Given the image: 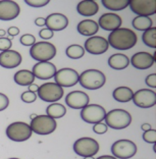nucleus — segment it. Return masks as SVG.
<instances>
[{"label":"nucleus","instance_id":"obj_9","mask_svg":"<svg viewBox=\"0 0 156 159\" xmlns=\"http://www.w3.org/2000/svg\"><path fill=\"white\" fill-rule=\"evenodd\" d=\"M37 92L39 98L45 102L56 103L63 97V88L55 83H45L39 86Z\"/></svg>","mask_w":156,"mask_h":159},{"label":"nucleus","instance_id":"obj_2","mask_svg":"<svg viewBox=\"0 0 156 159\" xmlns=\"http://www.w3.org/2000/svg\"><path fill=\"white\" fill-rule=\"evenodd\" d=\"M83 88L88 90L100 89L106 83V77L101 70H87L79 75V82Z\"/></svg>","mask_w":156,"mask_h":159},{"label":"nucleus","instance_id":"obj_40","mask_svg":"<svg viewBox=\"0 0 156 159\" xmlns=\"http://www.w3.org/2000/svg\"><path fill=\"white\" fill-rule=\"evenodd\" d=\"M53 35H54L53 32H52V31H50L49 29H47V28L42 29V30L39 32V36H40V37H41L42 39H44V40L51 39V38L53 37Z\"/></svg>","mask_w":156,"mask_h":159},{"label":"nucleus","instance_id":"obj_30","mask_svg":"<svg viewBox=\"0 0 156 159\" xmlns=\"http://www.w3.org/2000/svg\"><path fill=\"white\" fill-rule=\"evenodd\" d=\"M142 40L145 45L150 48H156V28L151 27L143 33Z\"/></svg>","mask_w":156,"mask_h":159},{"label":"nucleus","instance_id":"obj_27","mask_svg":"<svg viewBox=\"0 0 156 159\" xmlns=\"http://www.w3.org/2000/svg\"><path fill=\"white\" fill-rule=\"evenodd\" d=\"M46 115H48L53 119L60 118L67 113V108L60 103H51L46 108Z\"/></svg>","mask_w":156,"mask_h":159},{"label":"nucleus","instance_id":"obj_50","mask_svg":"<svg viewBox=\"0 0 156 159\" xmlns=\"http://www.w3.org/2000/svg\"><path fill=\"white\" fill-rule=\"evenodd\" d=\"M8 159H20V158H16V157H11V158H8Z\"/></svg>","mask_w":156,"mask_h":159},{"label":"nucleus","instance_id":"obj_41","mask_svg":"<svg viewBox=\"0 0 156 159\" xmlns=\"http://www.w3.org/2000/svg\"><path fill=\"white\" fill-rule=\"evenodd\" d=\"M7 33H8V36L16 37V35L20 34V29L17 27H9L8 29H7Z\"/></svg>","mask_w":156,"mask_h":159},{"label":"nucleus","instance_id":"obj_20","mask_svg":"<svg viewBox=\"0 0 156 159\" xmlns=\"http://www.w3.org/2000/svg\"><path fill=\"white\" fill-rule=\"evenodd\" d=\"M68 25V19L62 13H51L45 19V26L50 31H62Z\"/></svg>","mask_w":156,"mask_h":159},{"label":"nucleus","instance_id":"obj_26","mask_svg":"<svg viewBox=\"0 0 156 159\" xmlns=\"http://www.w3.org/2000/svg\"><path fill=\"white\" fill-rule=\"evenodd\" d=\"M134 95L133 90L129 88V87H117V89L113 90L112 92V97L114 100H117V102H129L130 100H132Z\"/></svg>","mask_w":156,"mask_h":159},{"label":"nucleus","instance_id":"obj_6","mask_svg":"<svg viewBox=\"0 0 156 159\" xmlns=\"http://www.w3.org/2000/svg\"><path fill=\"white\" fill-rule=\"evenodd\" d=\"M32 129L30 125L23 121H16L6 128V136L13 142H25L32 137Z\"/></svg>","mask_w":156,"mask_h":159},{"label":"nucleus","instance_id":"obj_34","mask_svg":"<svg viewBox=\"0 0 156 159\" xmlns=\"http://www.w3.org/2000/svg\"><path fill=\"white\" fill-rule=\"evenodd\" d=\"M21 99L23 100L25 103H33L37 99V95H36V93L26 91L21 95Z\"/></svg>","mask_w":156,"mask_h":159},{"label":"nucleus","instance_id":"obj_36","mask_svg":"<svg viewBox=\"0 0 156 159\" xmlns=\"http://www.w3.org/2000/svg\"><path fill=\"white\" fill-rule=\"evenodd\" d=\"M12 46V43L10 40H8L6 37H2L0 38V51H7V50H10Z\"/></svg>","mask_w":156,"mask_h":159},{"label":"nucleus","instance_id":"obj_32","mask_svg":"<svg viewBox=\"0 0 156 159\" xmlns=\"http://www.w3.org/2000/svg\"><path fill=\"white\" fill-rule=\"evenodd\" d=\"M143 140L149 144H155L156 142V129H149L143 133Z\"/></svg>","mask_w":156,"mask_h":159},{"label":"nucleus","instance_id":"obj_43","mask_svg":"<svg viewBox=\"0 0 156 159\" xmlns=\"http://www.w3.org/2000/svg\"><path fill=\"white\" fill-rule=\"evenodd\" d=\"M38 89H39V86L36 85V84H32V85L29 86V91H30V92L35 93V92L38 91Z\"/></svg>","mask_w":156,"mask_h":159},{"label":"nucleus","instance_id":"obj_35","mask_svg":"<svg viewBox=\"0 0 156 159\" xmlns=\"http://www.w3.org/2000/svg\"><path fill=\"white\" fill-rule=\"evenodd\" d=\"M28 5L32 7H43L50 2L49 0H25Z\"/></svg>","mask_w":156,"mask_h":159},{"label":"nucleus","instance_id":"obj_8","mask_svg":"<svg viewBox=\"0 0 156 159\" xmlns=\"http://www.w3.org/2000/svg\"><path fill=\"white\" fill-rule=\"evenodd\" d=\"M72 148L76 154H78L79 156L93 157L99 151V144L95 139L84 137L76 141Z\"/></svg>","mask_w":156,"mask_h":159},{"label":"nucleus","instance_id":"obj_28","mask_svg":"<svg viewBox=\"0 0 156 159\" xmlns=\"http://www.w3.org/2000/svg\"><path fill=\"white\" fill-rule=\"evenodd\" d=\"M105 8L112 11H119L129 6V0H102Z\"/></svg>","mask_w":156,"mask_h":159},{"label":"nucleus","instance_id":"obj_3","mask_svg":"<svg viewBox=\"0 0 156 159\" xmlns=\"http://www.w3.org/2000/svg\"><path fill=\"white\" fill-rule=\"evenodd\" d=\"M105 124L113 129H124L132 122V115L125 109H112L105 115Z\"/></svg>","mask_w":156,"mask_h":159},{"label":"nucleus","instance_id":"obj_19","mask_svg":"<svg viewBox=\"0 0 156 159\" xmlns=\"http://www.w3.org/2000/svg\"><path fill=\"white\" fill-rule=\"evenodd\" d=\"M21 53L16 50H7L0 53V66L4 68H14L17 67L21 63Z\"/></svg>","mask_w":156,"mask_h":159},{"label":"nucleus","instance_id":"obj_17","mask_svg":"<svg viewBox=\"0 0 156 159\" xmlns=\"http://www.w3.org/2000/svg\"><path fill=\"white\" fill-rule=\"evenodd\" d=\"M35 78L40 80H49L54 77L56 73V66L50 61H45V62H38L33 66L32 70Z\"/></svg>","mask_w":156,"mask_h":159},{"label":"nucleus","instance_id":"obj_4","mask_svg":"<svg viewBox=\"0 0 156 159\" xmlns=\"http://www.w3.org/2000/svg\"><path fill=\"white\" fill-rule=\"evenodd\" d=\"M30 55L38 62H45L53 59L56 55V47L52 43L41 41L35 43L30 49Z\"/></svg>","mask_w":156,"mask_h":159},{"label":"nucleus","instance_id":"obj_24","mask_svg":"<svg viewBox=\"0 0 156 159\" xmlns=\"http://www.w3.org/2000/svg\"><path fill=\"white\" fill-rule=\"evenodd\" d=\"M130 59L129 57L122 53H115L108 58V66L117 70H125L129 66Z\"/></svg>","mask_w":156,"mask_h":159},{"label":"nucleus","instance_id":"obj_13","mask_svg":"<svg viewBox=\"0 0 156 159\" xmlns=\"http://www.w3.org/2000/svg\"><path fill=\"white\" fill-rule=\"evenodd\" d=\"M132 100L140 108H150L156 104V94L150 89H141L134 93Z\"/></svg>","mask_w":156,"mask_h":159},{"label":"nucleus","instance_id":"obj_37","mask_svg":"<svg viewBox=\"0 0 156 159\" xmlns=\"http://www.w3.org/2000/svg\"><path fill=\"white\" fill-rule=\"evenodd\" d=\"M107 129H108V126L106 125V124H104V122H98V124L94 125V126H93L94 133L98 134V135L105 134L107 132Z\"/></svg>","mask_w":156,"mask_h":159},{"label":"nucleus","instance_id":"obj_47","mask_svg":"<svg viewBox=\"0 0 156 159\" xmlns=\"http://www.w3.org/2000/svg\"><path fill=\"white\" fill-rule=\"evenodd\" d=\"M36 116H37V114H36V113H33V114H31V115H30V119L32 120V119H34Z\"/></svg>","mask_w":156,"mask_h":159},{"label":"nucleus","instance_id":"obj_31","mask_svg":"<svg viewBox=\"0 0 156 159\" xmlns=\"http://www.w3.org/2000/svg\"><path fill=\"white\" fill-rule=\"evenodd\" d=\"M65 54L68 58L71 59H80L81 57L84 56L85 54V49L84 47L78 44H72L70 45L65 50Z\"/></svg>","mask_w":156,"mask_h":159},{"label":"nucleus","instance_id":"obj_42","mask_svg":"<svg viewBox=\"0 0 156 159\" xmlns=\"http://www.w3.org/2000/svg\"><path fill=\"white\" fill-rule=\"evenodd\" d=\"M35 25L38 27H44L45 26V19H43V17H38V19H36Z\"/></svg>","mask_w":156,"mask_h":159},{"label":"nucleus","instance_id":"obj_16","mask_svg":"<svg viewBox=\"0 0 156 159\" xmlns=\"http://www.w3.org/2000/svg\"><path fill=\"white\" fill-rule=\"evenodd\" d=\"M122 17L113 12H107L102 14L100 16L99 21H98L99 28H102L103 30L109 32L117 30V29L122 27Z\"/></svg>","mask_w":156,"mask_h":159},{"label":"nucleus","instance_id":"obj_5","mask_svg":"<svg viewBox=\"0 0 156 159\" xmlns=\"http://www.w3.org/2000/svg\"><path fill=\"white\" fill-rule=\"evenodd\" d=\"M30 128L33 133L37 135H50L57 128V124L55 119L51 118L48 115H37L34 119L31 120Z\"/></svg>","mask_w":156,"mask_h":159},{"label":"nucleus","instance_id":"obj_25","mask_svg":"<svg viewBox=\"0 0 156 159\" xmlns=\"http://www.w3.org/2000/svg\"><path fill=\"white\" fill-rule=\"evenodd\" d=\"M16 84L20 86H30L35 81V77L33 75L32 70H21L14 74L13 77Z\"/></svg>","mask_w":156,"mask_h":159},{"label":"nucleus","instance_id":"obj_44","mask_svg":"<svg viewBox=\"0 0 156 159\" xmlns=\"http://www.w3.org/2000/svg\"><path fill=\"white\" fill-rule=\"evenodd\" d=\"M141 129H142V131H144V132L149 131V129H151V125L150 124H143L141 125Z\"/></svg>","mask_w":156,"mask_h":159},{"label":"nucleus","instance_id":"obj_11","mask_svg":"<svg viewBox=\"0 0 156 159\" xmlns=\"http://www.w3.org/2000/svg\"><path fill=\"white\" fill-rule=\"evenodd\" d=\"M131 10L137 14V16H148L156 12L155 0H129Z\"/></svg>","mask_w":156,"mask_h":159},{"label":"nucleus","instance_id":"obj_15","mask_svg":"<svg viewBox=\"0 0 156 159\" xmlns=\"http://www.w3.org/2000/svg\"><path fill=\"white\" fill-rule=\"evenodd\" d=\"M90 102L89 96L85 92L82 91H72L70 92L65 97V103L67 105L72 108V109H83L85 106H87Z\"/></svg>","mask_w":156,"mask_h":159},{"label":"nucleus","instance_id":"obj_23","mask_svg":"<svg viewBox=\"0 0 156 159\" xmlns=\"http://www.w3.org/2000/svg\"><path fill=\"white\" fill-rule=\"evenodd\" d=\"M78 32L83 36H88V37H92L97 32L99 31V26H98L97 21L93 20H84L80 21L78 24Z\"/></svg>","mask_w":156,"mask_h":159},{"label":"nucleus","instance_id":"obj_7","mask_svg":"<svg viewBox=\"0 0 156 159\" xmlns=\"http://www.w3.org/2000/svg\"><path fill=\"white\" fill-rule=\"evenodd\" d=\"M137 145L131 140H118L112 144V156L117 159H130L137 153Z\"/></svg>","mask_w":156,"mask_h":159},{"label":"nucleus","instance_id":"obj_14","mask_svg":"<svg viewBox=\"0 0 156 159\" xmlns=\"http://www.w3.org/2000/svg\"><path fill=\"white\" fill-rule=\"evenodd\" d=\"M107 40L101 36H92L89 37L85 42V51H88L89 53L94 54V55H99L103 54L108 50Z\"/></svg>","mask_w":156,"mask_h":159},{"label":"nucleus","instance_id":"obj_49","mask_svg":"<svg viewBox=\"0 0 156 159\" xmlns=\"http://www.w3.org/2000/svg\"><path fill=\"white\" fill-rule=\"evenodd\" d=\"M84 159H95L94 157H84Z\"/></svg>","mask_w":156,"mask_h":159},{"label":"nucleus","instance_id":"obj_10","mask_svg":"<svg viewBox=\"0 0 156 159\" xmlns=\"http://www.w3.org/2000/svg\"><path fill=\"white\" fill-rule=\"evenodd\" d=\"M105 115H106V111L105 108H103L101 105L98 104H88L81 110V114L80 116L84 121L88 122V124L96 125L98 122H102Z\"/></svg>","mask_w":156,"mask_h":159},{"label":"nucleus","instance_id":"obj_18","mask_svg":"<svg viewBox=\"0 0 156 159\" xmlns=\"http://www.w3.org/2000/svg\"><path fill=\"white\" fill-rule=\"evenodd\" d=\"M20 5L16 1H0V20H11L19 16Z\"/></svg>","mask_w":156,"mask_h":159},{"label":"nucleus","instance_id":"obj_22","mask_svg":"<svg viewBox=\"0 0 156 159\" xmlns=\"http://www.w3.org/2000/svg\"><path fill=\"white\" fill-rule=\"evenodd\" d=\"M77 11L83 16H93L99 11V5L94 0H84L78 3Z\"/></svg>","mask_w":156,"mask_h":159},{"label":"nucleus","instance_id":"obj_29","mask_svg":"<svg viewBox=\"0 0 156 159\" xmlns=\"http://www.w3.org/2000/svg\"><path fill=\"white\" fill-rule=\"evenodd\" d=\"M133 27L138 31L145 32L148 29H150L153 25V21L148 16H136L132 21Z\"/></svg>","mask_w":156,"mask_h":159},{"label":"nucleus","instance_id":"obj_38","mask_svg":"<svg viewBox=\"0 0 156 159\" xmlns=\"http://www.w3.org/2000/svg\"><path fill=\"white\" fill-rule=\"evenodd\" d=\"M9 105V99L5 94L0 93V111L5 110Z\"/></svg>","mask_w":156,"mask_h":159},{"label":"nucleus","instance_id":"obj_1","mask_svg":"<svg viewBox=\"0 0 156 159\" xmlns=\"http://www.w3.org/2000/svg\"><path fill=\"white\" fill-rule=\"evenodd\" d=\"M107 42L117 50H129L137 44L138 37L135 32L130 29L119 28L109 34Z\"/></svg>","mask_w":156,"mask_h":159},{"label":"nucleus","instance_id":"obj_21","mask_svg":"<svg viewBox=\"0 0 156 159\" xmlns=\"http://www.w3.org/2000/svg\"><path fill=\"white\" fill-rule=\"evenodd\" d=\"M154 63L152 54L146 51L137 52L131 58V64L137 70H148Z\"/></svg>","mask_w":156,"mask_h":159},{"label":"nucleus","instance_id":"obj_33","mask_svg":"<svg viewBox=\"0 0 156 159\" xmlns=\"http://www.w3.org/2000/svg\"><path fill=\"white\" fill-rule=\"evenodd\" d=\"M20 42L24 46H30V47H32L36 43V38L33 35H31V34H26V35L21 36V39H20Z\"/></svg>","mask_w":156,"mask_h":159},{"label":"nucleus","instance_id":"obj_12","mask_svg":"<svg viewBox=\"0 0 156 159\" xmlns=\"http://www.w3.org/2000/svg\"><path fill=\"white\" fill-rule=\"evenodd\" d=\"M54 80L55 84L59 85L61 88H70V87L75 86L79 82V74L76 70L72 68L64 67L59 70H56L54 75Z\"/></svg>","mask_w":156,"mask_h":159},{"label":"nucleus","instance_id":"obj_45","mask_svg":"<svg viewBox=\"0 0 156 159\" xmlns=\"http://www.w3.org/2000/svg\"><path fill=\"white\" fill-rule=\"evenodd\" d=\"M95 159H117V158H115L114 156H111V155H102V156L95 158Z\"/></svg>","mask_w":156,"mask_h":159},{"label":"nucleus","instance_id":"obj_46","mask_svg":"<svg viewBox=\"0 0 156 159\" xmlns=\"http://www.w3.org/2000/svg\"><path fill=\"white\" fill-rule=\"evenodd\" d=\"M5 35H6V32L4 30H0V38L5 37Z\"/></svg>","mask_w":156,"mask_h":159},{"label":"nucleus","instance_id":"obj_39","mask_svg":"<svg viewBox=\"0 0 156 159\" xmlns=\"http://www.w3.org/2000/svg\"><path fill=\"white\" fill-rule=\"evenodd\" d=\"M145 83L151 87V88H156V74H150V75H148L146 79H145Z\"/></svg>","mask_w":156,"mask_h":159},{"label":"nucleus","instance_id":"obj_48","mask_svg":"<svg viewBox=\"0 0 156 159\" xmlns=\"http://www.w3.org/2000/svg\"><path fill=\"white\" fill-rule=\"evenodd\" d=\"M153 151H154V153L156 152V146H155V144H153Z\"/></svg>","mask_w":156,"mask_h":159}]
</instances>
